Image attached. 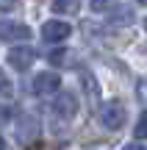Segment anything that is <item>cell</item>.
Listing matches in <instances>:
<instances>
[{
  "instance_id": "7c38bea8",
  "label": "cell",
  "mask_w": 147,
  "mask_h": 150,
  "mask_svg": "<svg viewBox=\"0 0 147 150\" xmlns=\"http://www.w3.org/2000/svg\"><path fill=\"white\" fill-rule=\"evenodd\" d=\"M136 97H139V103H147V78H139V83H136Z\"/></svg>"
},
{
  "instance_id": "7a4b0ae2",
  "label": "cell",
  "mask_w": 147,
  "mask_h": 150,
  "mask_svg": "<svg viewBox=\"0 0 147 150\" xmlns=\"http://www.w3.org/2000/svg\"><path fill=\"white\" fill-rule=\"evenodd\" d=\"M31 89H33V95H39V97H50V95H58V89H61V78L56 72H39L36 78H33V83H31Z\"/></svg>"
},
{
  "instance_id": "9c48e42d",
  "label": "cell",
  "mask_w": 147,
  "mask_h": 150,
  "mask_svg": "<svg viewBox=\"0 0 147 150\" xmlns=\"http://www.w3.org/2000/svg\"><path fill=\"white\" fill-rule=\"evenodd\" d=\"M81 0H53V11L56 14H78Z\"/></svg>"
},
{
  "instance_id": "5bb4252c",
  "label": "cell",
  "mask_w": 147,
  "mask_h": 150,
  "mask_svg": "<svg viewBox=\"0 0 147 150\" xmlns=\"http://www.w3.org/2000/svg\"><path fill=\"white\" fill-rule=\"evenodd\" d=\"M11 117V111H8V106H6V103H0V125L6 122V120Z\"/></svg>"
},
{
  "instance_id": "5b68a950",
  "label": "cell",
  "mask_w": 147,
  "mask_h": 150,
  "mask_svg": "<svg viewBox=\"0 0 147 150\" xmlns=\"http://www.w3.org/2000/svg\"><path fill=\"white\" fill-rule=\"evenodd\" d=\"M53 111H56V117H61V120H72L78 114V97L72 95V92H58L56 100H53Z\"/></svg>"
},
{
  "instance_id": "30bf717a",
  "label": "cell",
  "mask_w": 147,
  "mask_h": 150,
  "mask_svg": "<svg viewBox=\"0 0 147 150\" xmlns=\"http://www.w3.org/2000/svg\"><path fill=\"white\" fill-rule=\"evenodd\" d=\"M11 95H14V83H11V78L6 75V70H0V97L8 100Z\"/></svg>"
},
{
  "instance_id": "ffe728a7",
  "label": "cell",
  "mask_w": 147,
  "mask_h": 150,
  "mask_svg": "<svg viewBox=\"0 0 147 150\" xmlns=\"http://www.w3.org/2000/svg\"><path fill=\"white\" fill-rule=\"evenodd\" d=\"M144 31H147V20H144Z\"/></svg>"
},
{
  "instance_id": "e0dca14e",
  "label": "cell",
  "mask_w": 147,
  "mask_h": 150,
  "mask_svg": "<svg viewBox=\"0 0 147 150\" xmlns=\"http://www.w3.org/2000/svg\"><path fill=\"white\" fill-rule=\"evenodd\" d=\"M92 8L94 11H103L106 8V0H92Z\"/></svg>"
},
{
  "instance_id": "ba28073f",
  "label": "cell",
  "mask_w": 147,
  "mask_h": 150,
  "mask_svg": "<svg viewBox=\"0 0 147 150\" xmlns=\"http://www.w3.org/2000/svg\"><path fill=\"white\" fill-rule=\"evenodd\" d=\"M108 20H111V25H131L133 22V11L128 8V6H117Z\"/></svg>"
},
{
  "instance_id": "9a60e30c",
  "label": "cell",
  "mask_w": 147,
  "mask_h": 150,
  "mask_svg": "<svg viewBox=\"0 0 147 150\" xmlns=\"http://www.w3.org/2000/svg\"><path fill=\"white\" fill-rule=\"evenodd\" d=\"M17 6V0H0V11H11Z\"/></svg>"
},
{
  "instance_id": "ac0fdd59",
  "label": "cell",
  "mask_w": 147,
  "mask_h": 150,
  "mask_svg": "<svg viewBox=\"0 0 147 150\" xmlns=\"http://www.w3.org/2000/svg\"><path fill=\"white\" fill-rule=\"evenodd\" d=\"M0 150H6V142H3V136H0Z\"/></svg>"
},
{
  "instance_id": "8fae6325",
  "label": "cell",
  "mask_w": 147,
  "mask_h": 150,
  "mask_svg": "<svg viewBox=\"0 0 147 150\" xmlns=\"http://www.w3.org/2000/svg\"><path fill=\"white\" fill-rule=\"evenodd\" d=\"M133 136H136V139H147V111L139 114L136 125H133Z\"/></svg>"
},
{
  "instance_id": "d6986e66",
  "label": "cell",
  "mask_w": 147,
  "mask_h": 150,
  "mask_svg": "<svg viewBox=\"0 0 147 150\" xmlns=\"http://www.w3.org/2000/svg\"><path fill=\"white\" fill-rule=\"evenodd\" d=\"M139 3H142V6H147V0H139Z\"/></svg>"
},
{
  "instance_id": "6da1fadb",
  "label": "cell",
  "mask_w": 147,
  "mask_h": 150,
  "mask_svg": "<svg viewBox=\"0 0 147 150\" xmlns=\"http://www.w3.org/2000/svg\"><path fill=\"white\" fill-rule=\"evenodd\" d=\"M125 120H128V111H125V106H122L120 100H108L100 108V122L108 131H120L122 125H125Z\"/></svg>"
},
{
  "instance_id": "8992f818",
  "label": "cell",
  "mask_w": 147,
  "mask_h": 150,
  "mask_svg": "<svg viewBox=\"0 0 147 150\" xmlns=\"http://www.w3.org/2000/svg\"><path fill=\"white\" fill-rule=\"evenodd\" d=\"M70 33H72V28H70V22H64V20H47L42 25V36H44V42H50V45L64 42Z\"/></svg>"
},
{
  "instance_id": "52a82bcc",
  "label": "cell",
  "mask_w": 147,
  "mask_h": 150,
  "mask_svg": "<svg viewBox=\"0 0 147 150\" xmlns=\"http://www.w3.org/2000/svg\"><path fill=\"white\" fill-rule=\"evenodd\" d=\"M36 134H39V120L33 114H25L17 120V139L20 142H33Z\"/></svg>"
},
{
  "instance_id": "4fadbf2b",
  "label": "cell",
  "mask_w": 147,
  "mask_h": 150,
  "mask_svg": "<svg viewBox=\"0 0 147 150\" xmlns=\"http://www.w3.org/2000/svg\"><path fill=\"white\" fill-rule=\"evenodd\" d=\"M50 61H53V64H64L67 61V50H53V53H50Z\"/></svg>"
},
{
  "instance_id": "277c9868",
  "label": "cell",
  "mask_w": 147,
  "mask_h": 150,
  "mask_svg": "<svg viewBox=\"0 0 147 150\" xmlns=\"http://www.w3.org/2000/svg\"><path fill=\"white\" fill-rule=\"evenodd\" d=\"M33 61H36V50H33L31 45H20V47L8 50V64L14 67V70H20V72H25Z\"/></svg>"
},
{
  "instance_id": "2e32d148",
  "label": "cell",
  "mask_w": 147,
  "mask_h": 150,
  "mask_svg": "<svg viewBox=\"0 0 147 150\" xmlns=\"http://www.w3.org/2000/svg\"><path fill=\"white\" fill-rule=\"evenodd\" d=\"M122 150H147V147H144V145H139V142H131V145H125Z\"/></svg>"
},
{
  "instance_id": "3957f363",
  "label": "cell",
  "mask_w": 147,
  "mask_h": 150,
  "mask_svg": "<svg viewBox=\"0 0 147 150\" xmlns=\"http://www.w3.org/2000/svg\"><path fill=\"white\" fill-rule=\"evenodd\" d=\"M31 39V28L14 20H3L0 22V42H28Z\"/></svg>"
}]
</instances>
